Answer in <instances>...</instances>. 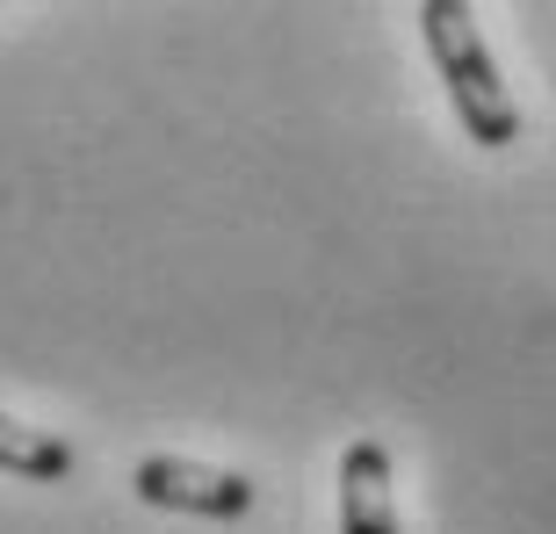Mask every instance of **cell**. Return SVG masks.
Listing matches in <instances>:
<instances>
[{
	"mask_svg": "<svg viewBox=\"0 0 556 534\" xmlns=\"http://www.w3.org/2000/svg\"><path fill=\"white\" fill-rule=\"evenodd\" d=\"M73 470H80V455H73L65 433L0 411V476H22V484H73Z\"/></svg>",
	"mask_w": 556,
	"mask_h": 534,
	"instance_id": "277c9868",
	"label": "cell"
},
{
	"mask_svg": "<svg viewBox=\"0 0 556 534\" xmlns=\"http://www.w3.org/2000/svg\"><path fill=\"white\" fill-rule=\"evenodd\" d=\"M419 37H427V59H433V73H441V94H448L463 138H470L477 152L520 144L528 116H520L514 87L498 80V59H492V43H484V29H477V8H463V0H427V8H419Z\"/></svg>",
	"mask_w": 556,
	"mask_h": 534,
	"instance_id": "6da1fadb",
	"label": "cell"
},
{
	"mask_svg": "<svg viewBox=\"0 0 556 534\" xmlns=\"http://www.w3.org/2000/svg\"><path fill=\"white\" fill-rule=\"evenodd\" d=\"M130 492L152 513H188V520H247L253 513V476L210 470V462H188V455H144L130 470Z\"/></svg>",
	"mask_w": 556,
	"mask_h": 534,
	"instance_id": "7a4b0ae2",
	"label": "cell"
},
{
	"mask_svg": "<svg viewBox=\"0 0 556 534\" xmlns=\"http://www.w3.org/2000/svg\"><path fill=\"white\" fill-rule=\"evenodd\" d=\"M340 534H405L383 441H348V455H340Z\"/></svg>",
	"mask_w": 556,
	"mask_h": 534,
	"instance_id": "3957f363",
	"label": "cell"
}]
</instances>
